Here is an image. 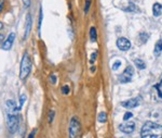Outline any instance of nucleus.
Masks as SVG:
<instances>
[{
    "mask_svg": "<svg viewBox=\"0 0 162 138\" xmlns=\"http://www.w3.org/2000/svg\"><path fill=\"white\" fill-rule=\"evenodd\" d=\"M142 138H162V126L155 122L147 121L140 131Z\"/></svg>",
    "mask_w": 162,
    "mask_h": 138,
    "instance_id": "obj_1",
    "label": "nucleus"
},
{
    "mask_svg": "<svg viewBox=\"0 0 162 138\" xmlns=\"http://www.w3.org/2000/svg\"><path fill=\"white\" fill-rule=\"evenodd\" d=\"M18 111L20 108H17L15 110H9L8 112V128H9V132L10 133H15L18 128L20 125V117H18Z\"/></svg>",
    "mask_w": 162,
    "mask_h": 138,
    "instance_id": "obj_2",
    "label": "nucleus"
},
{
    "mask_svg": "<svg viewBox=\"0 0 162 138\" xmlns=\"http://www.w3.org/2000/svg\"><path fill=\"white\" fill-rule=\"evenodd\" d=\"M30 71H32V60L29 58V55L25 52L22 58L21 65H20V78L22 81H24L29 75Z\"/></svg>",
    "mask_w": 162,
    "mask_h": 138,
    "instance_id": "obj_3",
    "label": "nucleus"
},
{
    "mask_svg": "<svg viewBox=\"0 0 162 138\" xmlns=\"http://www.w3.org/2000/svg\"><path fill=\"white\" fill-rule=\"evenodd\" d=\"M80 132H81L80 121H79V119L77 116H72L69 122V131H68L69 138H78L79 135H80Z\"/></svg>",
    "mask_w": 162,
    "mask_h": 138,
    "instance_id": "obj_4",
    "label": "nucleus"
},
{
    "mask_svg": "<svg viewBox=\"0 0 162 138\" xmlns=\"http://www.w3.org/2000/svg\"><path fill=\"white\" fill-rule=\"evenodd\" d=\"M133 74H134V69H133V66H131V65L126 66L125 70L122 72V74L119 76V82L122 84L130 83V82L132 81Z\"/></svg>",
    "mask_w": 162,
    "mask_h": 138,
    "instance_id": "obj_5",
    "label": "nucleus"
},
{
    "mask_svg": "<svg viewBox=\"0 0 162 138\" xmlns=\"http://www.w3.org/2000/svg\"><path fill=\"white\" fill-rule=\"evenodd\" d=\"M119 129L124 134H131L134 132L135 129V123L131 121H125L122 124L119 125Z\"/></svg>",
    "mask_w": 162,
    "mask_h": 138,
    "instance_id": "obj_6",
    "label": "nucleus"
},
{
    "mask_svg": "<svg viewBox=\"0 0 162 138\" xmlns=\"http://www.w3.org/2000/svg\"><path fill=\"white\" fill-rule=\"evenodd\" d=\"M117 47L122 51H128L131 48V41L125 37H120L117 39Z\"/></svg>",
    "mask_w": 162,
    "mask_h": 138,
    "instance_id": "obj_7",
    "label": "nucleus"
},
{
    "mask_svg": "<svg viewBox=\"0 0 162 138\" xmlns=\"http://www.w3.org/2000/svg\"><path fill=\"white\" fill-rule=\"evenodd\" d=\"M14 40H15V34L13 33H10L9 34V36L7 37V39H5V41H3V44H2V46H1V48L3 50H10L11 48H12V46H13V43H14Z\"/></svg>",
    "mask_w": 162,
    "mask_h": 138,
    "instance_id": "obj_8",
    "label": "nucleus"
},
{
    "mask_svg": "<svg viewBox=\"0 0 162 138\" xmlns=\"http://www.w3.org/2000/svg\"><path fill=\"white\" fill-rule=\"evenodd\" d=\"M140 98H132V99H129L126 101H123L121 105L123 108H126V109H133V108H136L140 105Z\"/></svg>",
    "mask_w": 162,
    "mask_h": 138,
    "instance_id": "obj_9",
    "label": "nucleus"
},
{
    "mask_svg": "<svg viewBox=\"0 0 162 138\" xmlns=\"http://www.w3.org/2000/svg\"><path fill=\"white\" fill-rule=\"evenodd\" d=\"M32 15L29 13L26 14V21H25V35H24V39H27L30 31H32Z\"/></svg>",
    "mask_w": 162,
    "mask_h": 138,
    "instance_id": "obj_10",
    "label": "nucleus"
},
{
    "mask_svg": "<svg viewBox=\"0 0 162 138\" xmlns=\"http://www.w3.org/2000/svg\"><path fill=\"white\" fill-rule=\"evenodd\" d=\"M162 12V6L160 3H155L153 6H152V13H153V17H160V14H161Z\"/></svg>",
    "mask_w": 162,
    "mask_h": 138,
    "instance_id": "obj_11",
    "label": "nucleus"
},
{
    "mask_svg": "<svg viewBox=\"0 0 162 138\" xmlns=\"http://www.w3.org/2000/svg\"><path fill=\"white\" fill-rule=\"evenodd\" d=\"M162 52V40H158L156 43V46H155V49H153V55H156V57H159V55H161Z\"/></svg>",
    "mask_w": 162,
    "mask_h": 138,
    "instance_id": "obj_12",
    "label": "nucleus"
},
{
    "mask_svg": "<svg viewBox=\"0 0 162 138\" xmlns=\"http://www.w3.org/2000/svg\"><path fill=\"white\" fill-rule=\"evenodd\" d=\"M90 38H91L92 43H96L97 40V32H96V28L94 26H92L90 28Z\"/></svg>",
    "mask_w": 162,
    "mask_h": 138,
    "instance_id": "obj_13",
    "label": "nucleus"
},
{
    "mask_svg": "<svg viewBox=\"0 0 162 138\" xmlns=\"http://www.w3.org/2000/svg\"><path fill=\"white\" fill-rule=\"evenodd\" d=\"M134 63H135V65H136V67L140 69V70H144V69H146L145 62L143 60H140V59H135Z\"/></svg>",
    "mask_w": 162,
    "mask_h": 138,
    "instance_id": "obj_14",
    "label": "nucleus"
},
{
    "mask_svg": "<svg viewBox=\"0 0 162 138\" xmlns=\"http://www.w3.org/2000/svg\"><path fill=\"white\" fill-rule=\"evenodd\" d=\"M97 121L99 122V123H105V122L107 121V114H106V112H99V114L97 116Z\"/></svg>",
    "mask_w": 162,
    "mask_h": 138,
    "instance_id": "obj_15",
    "label": "nucleus"
},
{
    "mask_svg": "<svg viewBox=\"0 0 162 138\" xmlns=\"http://www.w3.org/2000/svg\"><path fill=\"white\" fill-rule=\"evenodd\" d=\"M148 39H149V34L144 33V32L140 34V40L143 43V44L147 43V41H148Z\"/></svg>",
    "mask_w": 162,
    "mask_h": 138,
    "instance_id": "obj_16",
    "label": "nucleus"
},
{
    "mask_svg": "<svg viewBox=\"0 0 162 138\" xmlns=\"http://www.w3.org/2000/svg\"><path fill=\"white\" fill-rule=\"evenodd\" d=\"M26 101V95H21V97H20V109H21L22 107L24 105V102Z\"/></svg>",
    "mask_w": 162,
    "mask_h": 138,
    "instance_id": "obj_17",
    "label": "nucleus"
},
{
    "mask_svg": "<svg viewBox=\"0 0 162 138\" xmlns=\"http://www.w3.org/2000/svg\"><path fill=\"white\" fill-rule=\"evenodd\" d=\"M69 86L68 85H65V86H63L62 87V93H63V95H68L69 94Z\"/></svg>",
    "mask_w": 162,
    "mask_h": 138,
    "instance_id": "obj_18",
    "label": "nucleus"
},
{
    "mask_svg": "<svg viewBox=\"0 0 162 138\" xmlns=\"http://www.w3.org/2000/svg\"><path fill=\"white\" fill-rule=\"evenodd\" d=\"M91 6V0H86V6H84V13H88Z\"/></svg>",
    "mask_w": 162,
    "mask_h": 138,
    "instance_id": "obj_19",
    "label": "nucleus"
},
{
    "mask_svg": "<svg viewBox=\"0 0 162 138\" xmlns=\"http://www.w3.org/2000/svg\"><path fill=\"white\" fill-rule=\"evenodd\" d=\"M54 115H55V112L53 110H51L49 112V123H52L54 120Z\"/></svg>",
    "mask_w": 162,
    "mask_h": 138,
    "instance_id": "obj_20",
    "label": "nucleus"
},
{
    "mask_svg": "<svg viewBox=\"0 0 162 138\" xmlns=\"http://www.w3.org/2000/svg\"><path fill=\"white\" fill-rule=\"evenodd\" d=\"M133 116V114L131 113V112H125V114L123 115V121L125 122V121H129L130 119Z\"/></svg>",
    "mask_w": 162,
    "mask_h": 138,
    "instance_id": "obj_21",
    "label": "nucleus"
},
{
    "mask_svg": "<svg viewBox=\"0 0 162 138\" xmlns=\"http://www.w3.org/2000/svg\"><path fill=\"white\" fill-rule=\"evenodd\" d=\"M41 23H42V9H40V14H39V25H38L39 32H40V29H41Z\"/></svg>",
    "mask_w": 162,
    "mask_h": 138,
    "instance_id": "obj_22",
    "label": "nucleus"
},
{
    "mask_svg": "<svg viewBox=\"0 0 162 138\" xmlns=\"http://www.w3.org/2000/svg\"><path fill=\"white\" fill-rule=\"evenodd\" d=\"M120 65H121V62H120V61H116L113 65V71H117L119 67H120Z\"/></svg>",
    "mask_w": 162,
    "mask_h": 138,
    "instance_id": "obj_23",
    "label": "nucleus"
},
{
    "mask_svg": "<svg viewBox=\"0 0 162 138\" xmlns=\"http://www.w3.org/2000/svg\"><path fill=\"white\" fill-rule=\"evenodd\" d=\"M96 58H97V52L96 51H94V52L91 55V60H90V62H91V63H94V62L96 61Z\"/></svg>",
    "mask_w": 162,
    "mask_h": 138,
    "instance_id": "obj_24",
    "label": "nucleus"
},
{
    "mask_svg": "<svg viewBox=\"0 0 162 138\" xmlns=\"http://www.w3.org/2000/svg\"><path fill=\"white\" fill-rule=\"evenodd\" d=\"M50 82H51V84H53V85L56 83V76H55L54 74L50 75Z\"/></svg>",
    "mask_w": 162,
    "mask_h": 138,
    "instance_id": "obj_25",
    "label": "nucleus"
},
{
    "mask_svg": "<svg viewBox=\"0 0 162 138\" xmlns=\"http://www.w3.org/2000/svg\"><path fill=\"white\" fill-rule=\"evenodd\" d=\"M23 1V3H24V7L25 8H28V7L30 6V0H22Z\"/></svg>",
    "mask_w": 162,
    "mask_h": 138,
    "instance_id": "obj_26",
    "label": "nucleus"
},
{
    "mask_svg": "<svg viewBox=\"0 0 162 138\" xmlns=\"http://www.w3.org/2000/svg\"><path fill=\"white\" fill-rule=\"evenodd\" d=\"M3 6H5V0H0V12L2 11Z\"/></svg>",
    "mask_w": 162,
    "mask_h": 138,
    "instance_id": "obj_27",
    "label": "nucleus"
},
{
    "mask_svg": "<svg viewBox=\"0 0 162 138\" xmlns=\"http://www.w3.org/2000/svg\"><path fill=\"white\" fill-rule=\"evenodd\" d=\"M35 134H36V131H34V132H32L30 134H29V136H28V138H34L35 137Z\"/></svg>",
    "mask_w": 162,
    "mask_h": 138,
    "instance_id": "obj_28",
    "label": "nucleus"
},
{
    "mask_svg": "<svg viewBox=\"0 0 162 138\" xmlns=\"http://www.w3.org/2000/svg\"><path fill=\"white\" fill-rule=\"evenodd\" d=\"M3 38H5V36H3L2 34H0V43L2 41V39H3Z\"/></svg>",
    "mask_w": 162,
    "mask_h": 138,
    "instance_id": "obj_29",
    "label": "nucleus"
},
{
    "mask_svg": "<svg viewBox=\"0 0 162 138\" xmlns=\"http://www.w3.org/2000/svg\"><path fill=\"white\" fill-rule=\"evenodd\" d=\"M95 69H96L95 66H92V67H91V72H93V73L95 72Z\"/></svg>",
    "mask_w": 162,
    "mask_h": 138,
    "instance_id": "obj_30",
    "label": "nucleus"
},
{
    "mask_svg": "<svg viewBox=\"0 0 162 138\" xmlns=\"http://www.w3.org/2000/svg\"><path fill=\"white\" fill-rule=\"evenodd\" d=\"M3 28V24H2V22H0V31Z\"/></svg>",
    "mask_w": 162,
    "mask_h": 138,
    "instance_id": "obj_31",
    "label": "nucleus"
},
{
    "mask_svg": "<svg viewBox=\"0 0 162 138\" xmlns=\"http://www.w3.org/2000/svg\"><path fill=\"white\" fill-rule=\"evenodd\" d=\"M121 138H131V137H121Z\"/></svg>",
    "mask_w": 162,
    "mask_h": 138,
    "instance_id": "obj_32",
    "label": "nucleus"
}]
</instances>
